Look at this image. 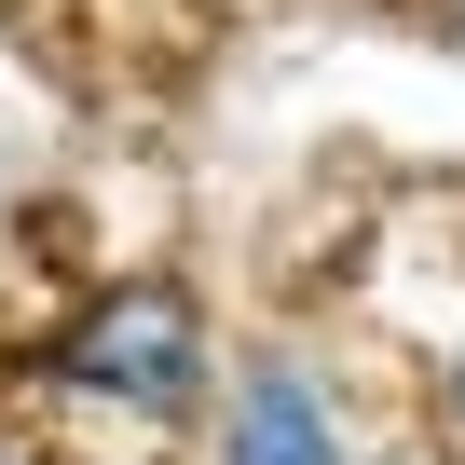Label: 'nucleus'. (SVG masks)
<instances>
[{
    "label": "nucleus",
    "instance_id": "f257e3e1",
    "mask_svg": "<svg viewBox=\"0 0 465 465\" xmlns=\"http://www.w3.org/2000/svg\"><path fill=\"white\" fill-rule=\"evenodd\" d=\"M69 383L137 397V411H178V397H192V302H178V288H124V302L69 342Z\"/></svg>",
    "mask_w": 465,
    "mask_h": 465
},
{
    "label": "nucleus",
    "instance_id": "f03ea898",
    "mask_svg": "<svg viewBox=\"0 0 465 465\" xmlns=\"http://www.w3.org/2000/svg\"><path fill=\"white\" fill-rule=\"evenodd\" d=\"M232 465H342L302 370H261V383H247V411H232Z\"/></svg>",
    "mask_w": 465,
    "mask_h": 465
},
{
    "label": "nucleus",
    "instance_id": "7ed1b4c3",
    "mask_svg": "<svg viewBox=\"0 0 465 465\" xmlns=\"http://www.w3.org/2000/svg\"><path fill=\"white\" fill-rule=\"evenodd\" d=\"M424 15H438V28H451V42H465V0H424Z\"/></svg>",
    "mask_w": 465,
    "mask_h": 465
},
{
    "label": "nucleus",
    "instance_id": "20e7f679",
    "mask_svg": "<svg viewBox=\"0 0 465 465\" xmlns=\"http://www.w3.org/2000/svg\"><path fill=\"white\" fill-rule=\"evenodd\" d=\"M451 411H465V370H451Z\"/></svg>",
    "mask_w": 465,
    "mask_h": 465
}]
</instances>
